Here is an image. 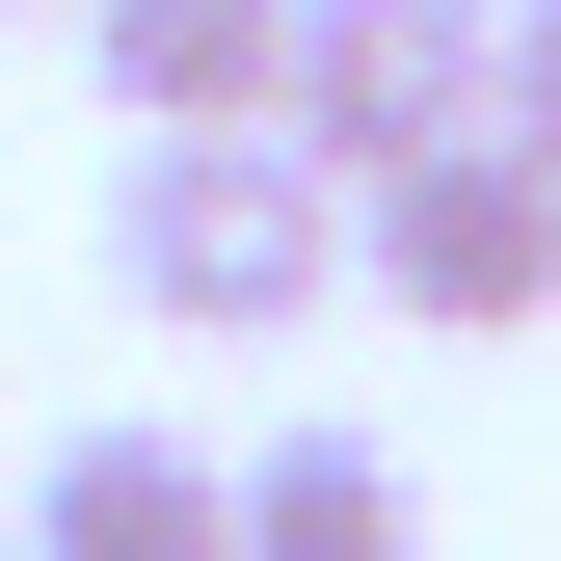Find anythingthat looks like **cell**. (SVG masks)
Returning <instances> with one entry per match:
<instances>
[{
	"label": "cell",
	"instance_id": "1",
	"mask_svg": "<svg viewBox=\"0 0 561 561\" xmlns=\"http://www.w3.org/2000/svg\"><path fill=\"white\" fill-rule=\"evenodd\" d=\"M107 295L187 321V347H295L347 295V187L295 161V134H134L107 161Z\"/></svg>",
	"mask_w": 561,
	"mask_h": 561
},
{
	"label": "cell",
	"instance_id": "6",
	"mask_svg": "<svg viewBox=\"0 0 561 561\" xmlns=\"http://www.w3.org/2000/svg\"><path fill=\"white\" fill-rule=\"evenodd\" d=\"M215 535L241 561H428V481H401V428H267V455H215Z\"/></svg>",
	"mask_w": 561,
	"mask_h": 561
},
{
	"label": "cell",
	"instance_id": "2",
	"mask_svg": "<svg viewBox=\"0 0 561 561\" xmlns=\"http://www.w3.org/2000/svg\"><path fill=\"white\" fill-rule=\"evenodd\" d=\"M347 295L428 321V347L561 321V161H535V134H428V161H375V187H347Z\"/></svg>",
	"mask_w": 561,
	"mask_h": 561
},
{
	"label": "cell",
	"instance_id": "5",
	"mask_svg": "<svg viewBox=\"0 0 561 561\" xmlns=\"http://www.w3.org/2000/svg\"><path fill=\"white\" fill-rule=\"evenodd\" d=\"M267 54H295V0H81L107 134H267Z\"/></svg>",
	"mask_w": 561,
	"mask_h": 561
},
{
	"label": "cell",
	"instance_id": "7",
	"mask_svg": "<svg viewBox=\"0 0 561 561\" xmlns=\"http://www.w3.org/2000/svg\"><path fill=\"white\" fill-rule=\"evenodd\" d=\"M481 134H535V161H561V0H481Z\"/></svg>",
	"mask_w": 561,
	"mask_h": 561
},
{
	"label": "cell",
	"instance_id": "8",
	"mask_svg": "<svg viewBox=\"0 0 561 561\" xmlns=\"http://www.w3.org/2000/svg\"><path fill=\"white\" fill-rule=\"evenodd\" d=\"M27 27H81V0H27Z\"/></svg>",
	"mask_w": 561,
	"mask_h": 561
},
{
	"label": "cell",
	"instance_id": "4",
	"mask_svg": "<svg viewBox=\"0 0 561 561\" xmlns=\"http://www.w3.org/2000/svg\"><path fill=\"white\" fill-rule=\"evenodd\" d=\"M0 561H241V535H215V455L107 401V428H54V455H27V508H0Z\"/></svg>",
	"mask_w": 561,
	"mask_h": 561
},
{
	"label": "cell",
	"instance_id": "3",
	"mask_svg": "<svg viewBox=\"0 0 561 561\" xmlns=\"http://www.w3.org/2000/svg\"><path fill=\"white\" fill-rule=\"evenodd\" d=\"M267 134H295L321 187H375V161H428V134H481V0H295Z\"/></svg>",
	"mask_w": 561,
	"mask_h": 561
}]
</instances>
